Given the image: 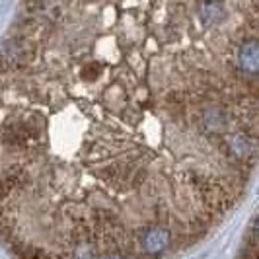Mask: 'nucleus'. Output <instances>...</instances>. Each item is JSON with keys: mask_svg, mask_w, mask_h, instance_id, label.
<instances>
[{"mask_svg": "<svg viewBox=\"0 0 259 259\" xmlns=\"http://www.w3.org/2000/svg\"><path fill=\"white\" fill-rule=\"evenodd\" d=\"M249 246H247V251H244V259H257V251H255V234L251 232L249 236Z\"/></svg>", "mask_w": 259, "mask_h": 259, "instance_id": "f257e3e1", "label": "nucleus"}]
</instances>
